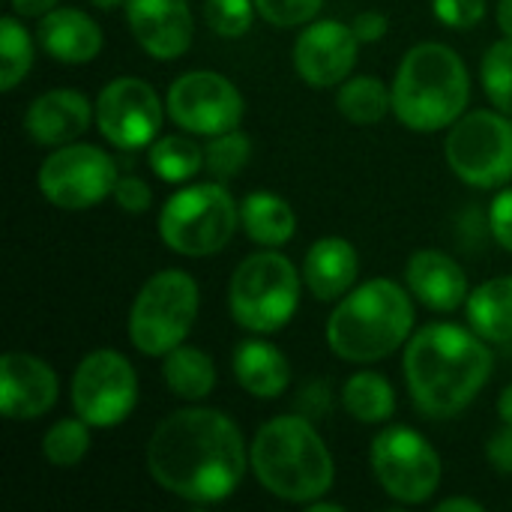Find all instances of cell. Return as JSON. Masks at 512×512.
<instances>
[{
    "label": "cell",
    "mask_w": 512,
    "mask_h": 512,
    "mask_svg": "<svg viewBox=\"0 0 512 512\" xmlns=\"http://www.w3.org/2000/svg\"><path fill=\"white\" fill-rule=\"evenodd\" d=\"M249 468L240 426L216 408H180L147 441V471L168 495L189 504L228 501Z\"/></svg>",
    "instance_id": "cell-1"
},
{
    "label": "cell",
    "mask_w": 512,
    "mask_h": 512,
    "mask_svg": "<svg viewBox=\"0 0 512 512\" xmlns=\"http://www.w3.org/2000/svg\"><path fill=\"white\" fill-rule=\"evenodd\" d=\"M402 369L417 411L432 420H450L489 384L495 357L477 330L426 324L411 336Z\"/></svg>",
    "instance_id": "cell-2"
},
{
    "label": "cell",
    "mask_w": 512,
    "mask_h": 512,
    "mask_svg": "<svg viewBox=\"0 0 512 512\" xmlns=\"http://www.w3.org/2000/svg\"><path fill=\"white\" fill-rule=\"evenodd\" d=\"M249 468L273 498L303 507L324 498L336 480L333 456L303 414L267 420L252 438Z\"/></svg>",
    "instance_id": "cell-3"
},
{
    "label": "cell",
    "mask_w": 512,
    "mask_h": 512,
    "mask_svg": "<svg viewBox=\"0 0 512 512\" xmlns=\"http://www.w3.org/2000/svg\"><path fill=\"white\" fill-rule=\"evenodd\" d=\"M393 114L411 132L450 129L471 102V72L462 54L444 42L414 45L393 78Z\"/></svg>",
    "instance_id": "cell-4"
},
{
    "label": "cell",
    "mask_w": 512,
    "mask_h": 512,
    "mask_svg": "<svg viewBox=\"0 0 512 512\" xmlns=\"http://www.w3.org/2000/svg\"><path fill=\"white\" fill-rule=\"evenodd\" d=\"M414 330V303L393 279L351 288L327 318V345L348 363H378L399 351Z\"/></svg>",
    "instance_id": "cell-5"
},
{
    "label": "cell",
    "mask_w": 512,
    "mask_h": 512,
    "mask_svg": "<svg viewBox=\"0 0 512 512\" xmlns=\"http://www.w3.org/2000/svg\"><path fill=\"white\" fill-rule=\"evenodd\" d=\"M303 270H297L282 252L264 249L243 258L228 285V309L231 318L249 333H279L291 324L300 291Z\"/></svg>",
    "instance_id": "cell-6"
},
{
    "label": "cell",
    "mask_w": 512,
    "mask_h": 512,
    "mask_svg": "<svg viewBox=\"0 0 512 512\" xmlns=\"http://www.w3.org/2000/svg\"><path fill=\"white\" fill-rule=\"evenodd\" d=\"M237 222L240 207L222 180L192 183L162 204L159 237L183 258H207L231 243Z\"/></svg>",
    "instance_id": "cell-7"
},
{
    "label": "cell",
    "mask_w": 512,
    "mask_h": 512,
    "mask_svg": "<svg viewBox=\"0 0 512 512\" xmlns=\"http://www.w3.org/2000/svg\"><path fill=\"white\" fill-rule=\"evenodd\" d=\"M201 291L192 273L168 267L153 273L129 309V342L144 357H165L195 327Z\"/></svg>",
    "instance_id": "cell-8"
},
{
    "label": "cell",
    "mask_w": 512,
    "mask_h": 512,
    "mask_svg": "<svg viewBox=\"0 0 512 512\" xmlns=\"http://www.w3.org/2000/svg\"><path fill=\"white\" fill-rule=\"evenodd\" d=\"M450 171L474 189H504L512 180V120L504 111L462 114L444 141Z\"/></svg>",
    "instance_id": "cell-9"
},
{
    "label": "cell",
    "mask_w": 512,
    "mask_h": 512,
    "mask_svg": "<svg viewBox=\"0 0 512 512\" xmlns=\"http://www.w3.org/2000/svg\"><path fill=\"white\" fill-rule=\"evenodd\" d=\"M378 486L399 504H426L441 486L444 468L438 450L411 426H387L369 450Z\"/></svg>",
    "instance_id": "cell-10"
},
{
    "label": "cell",
    "mask_w": 512,
    "mask_h": 512,
    "mask_svg": "<svg viewBox=\"0 0 512 512\" xmlns=\"http://www.w3.org/2000/svg\"><path fill=\"white\" fill-rule=\"evenodd\" d=\"M120 174L114 159L96 144H63L36 171V186L51 207L90 210L114 195Z\"/></svg>",
    "instance_id": "cell-11"
},
{
    "label": "cell",
    "mask_w": 512,
    "mask_h": 512,
    "mask_svg": "<svg viewBox=\"0 0 512 512\" xmlns=\"http://www.w3.org/2000/svg\"><path fill=\"white\" fill-rule=\"evenodd\" d=\"M72 411L93 429H114L138 405L135 366L111 348L90 351L72 372Z\"/></svg>",
    "instance_id": "cell-12"
},
{
    "label": "cell",
    "mask_w": 512,
    "mask_h": 512,
    "mask_svg": "<svg viewBox=\"0 0 512 512\" xmlns=\"http://www.w3.org/2000/svg\"><path fill=\"white\" fill-rule=\"evenodd\" d=\"M168 117L189 135H222L240 126L246 114L243 93L231 78L210 69L180 75L168 87Z\"/></svg>",
    "instance_id": "cell-13"
},
{
    "label": "cell",
    "mask_w": 512,
    "mask_h": 512,
    "mask_svg": "<svg viewBox=\"0 0 512 512\" xmlns=\"http://www.w3.org/2000/svg\"><path fill=\"white\" fill-rule=\"evenodd\" d=\"M165 102L144 78L123 75L102 87L96 99V126L117 150H141L159 138Z\"/></svg>",
    "instance_id": "cell-14"
},
{
    "label": "cell",
    "mask_w": 512,
    "mask_h": 512,
    "mask_svg": "<svg viewBox=\"0 0 512 512\" xmlns=\"http://www.w3.org/2000/svg\"><path fill=\"white\" fill-rule=\"evenodd\" d=\"M360 39L345 21H309L294 42V69L309 87H336L351 78Z\"/></svg>",
    "instance_id": "cell-15"
},
{
    "label": "cell",
    "mask_w": 512,
    "mask_h": 512,
    "mask_svg": "<svg viewBox=\"0 0 512 512\" xmlns=\"http://www.w3.org/2000/svg\"><path fill=\"white\" fill-rule=\"evenodd\" d=\"M60 381L36 354L6 351L0 357V411L6 420H39L57 405Z\"/></svg>",
    "instance_id": "cell-16"
},
{
    "label": "cell",
    "mask_w": 512,
    "mask_h": 512,
    "mask_svg": "<svg viewBox=\"0 0 512 512\" xmlns=\"http://www.w3.org/2000/svg\"><path fill=\"white\" fill-rule=\"evenodd\" d=\"M126 21L153 60H177L192 48L195 18L189 0H126Z\"/></svg>",
    "instance_id": "cell-17"
},
{
    "label": "cell",
    "mask_w": 512,
    "mask_h": 512,
    "mask_svg": "<svg viewBox=\"0 0 512 512\" xmlns=\"http://www.w3.org/2000/svg\"><path fill=\"white\" fill-rule=\"evenodd\" d=\"M93 102L72 87L39 93L24 111V132L39 147H63L81 138L93 123Z\"/></svg>",
    "instance_id": "cell-18"
},
{
    "label": "cell",
    "mask_w": 512,
    "mask_h": 512,
    "mask_svg": "<svg viewBox=\"0 0 512 512\" xmlns=\"http://www.w3.org/2000/svg\"><path fill=\"white\" fill-rule=\"evenodd\" d=\"M405 282L411 297L432 312H456L471 294L462 264L438 249H417L405 264Z\"/></svg>",
    "instance_id": "cell-19"
},
{
    "label": "cell",
    "mask_w": 512,
    "mask_h": 512,
    "mask_svg": "<svg viewBox=\"0 0 512 512\" xmlns=\"http://www.w3.org/2000/svg\"><path fill=\"white\" fill-rule=\"evenodd\" d=\"M36 39L48 51V57L66 66H84L96 60L105 42L96 18L75 6H54L51 12H45L39 18Z\"/></svg>",
    "instance_id": "cell-20"
},
{
    "label": "cell",
    "mask_w": 512,
    "mask_h": 512,
    "mask_svg": "<svg viewBox=\"0 0 512 512\" xmlns=\"http://www.w3.org/2000/svg\"><path fill=\"white\" fill-rule=\"evenodd\" d=\"M360 276V255L345 237H321L303 258V282L315 300H342Z\"/></svg>",
    "instance_id": "cell-21"
},
{
    "label": "cell",
    "mask_w": 512,
    "mask_h": 512,
    "mask_svg": "<svg viewBox=\"0 0 512 512\" xmlns=\"http://www.w3.org/2000/svg\"><path fill=\"white\" fill-rule=\"evenodd\" d=\"M231 363L237 384L255 399H279L291 384V363L273 342L243 339Z\"/></svg>",
    "instance_id": "cell-22"
},
{
    "label": "cell",
    "mask_w": 512,
    "mask_h": 512,
    "mask_svg": "<svg viewBox=\"0 0 512 512\" xmlns=\"http://www.w3.org/2000/svg\"><path fill=\"white\" fill-rule=\"evenodd\" d=\"M240 225L252 243L279 249L297 234V213L282 195L258 189L240 201Z\"/></svg>",
    "instance_id": "cell-23"
},
{
    "label": "cell",
    "mask_w": 512,
    "mask_h": 512,
    "mask_svg": "<svg viewBox=\"0 0 512 512\" xmlns=\"http://www.w3.org/2000/svg\"><path fill=\"white\" fill-rule=\"evenodd\" d=\"M468 321L492 345L512 342V276H498L483 282L468 294Z\"/></svg>",
    "instance_id": "cell-24"
},
{
    "label": "cell",
    "mask_w": 512,
    "mask_h": 512,
    "mask_svg": "<svg viewBox=\"0 0 512 512\" xmlns=\"http://www.w3.org/2000/svg\"><path fill=\"white\" fill-rule=\"evenodd\" d=\"M162 381L168 384V390L177 399L201 402L213 393L219 375H216V363L210 360L207 351L183 342L162 357Z\"/></svg>",
    "instance_id": "cell-25"
},
{
    "label": "cell",
    "mask_w": 512,
    "mask_h": 512,
    "mask_svg": "<svg viewBox=\"0 0 512 512\" xmlns=\"http://www.w3.org/2000/svg\"><path fill=\"white\" fill-rule=\"evenodd\" d=\"M342 408L357 423H366V426L387 423L396 414L393 384L378 372H357L342 387Z\"/></svg>",
    "instance_id": "cell-26"
},
{
    "label": "cell",
    "mask_w": 512,
    "mask_h": 512,
    "mask_svg": "<svg viewBox=\"0 0 512 512\" xmlns=\"http://www.w3.org/2000/svg\"><path fill=\"white\" fill-rule=\"evenodd\" d=\"M336 108L345 120L357 126H375L393 111V90L375 75H351L339 84Z\"/></svg>",
    "instance_id": "cell-27"
},
{
    "label": "cell",
    "mask_w": 512,
    "mask_h": 512,
    "mask_svg": "<svg viewBox=\"0 0 512 512\" xmlns=\"http://www.w3.org/2000/svg\"><path fill=\"white\" fill-rule=\"evenodd\" d=\"M150 171L165 183H186L204 171V147L186 135H162L147 147Z\"/></svg>",
    "instance_id": "cell-28"
},
{
    "label": "cell",
    "mask_w": 512,
    "mask_h": 512,
    "mask_svg": "<svg viewBox=\"0 0 512 512\" xmlns=\"http://www.w3.org/2000/svg\"><path fill=\"white\" fill-rule=\"evenodd\" d=\"M90 423L75 417L57 420L45 435H42V459L60 471L78 468L84 456L90 453Z\"/></svg>",
    "instance_id": "cell-29"
},
{
    "label": "cell",
    "mask_w": 512,
    "mask_h": 512,
    "mask_svg": "<svg viewBox=\"0 0 512 512\" xmlns=\"http://www.w3.org/2000/svg\"><path fill=\"white\" fill-rule=\"evenodd\" d=\"M30 66H33V39L15 15H6L0 21V90L12 93L24 81Z\"/></svg>",
    "instance_id": "cell-30"
},
{
    "label": "cell",
    "mask_w": 512,
    "mask_h": 512,
    "mask_svg": "<svg viewBox=\"0 0 512 512\" xmlns=\"http://www.w3.org/2000/svg\"><path fill=\"white\" fill-rule=\"evenodd\" d=\"M249 159H252V138L240 132V126L231 132L213 135L210 144L204 147V171L222 183L237 177L249 165Z\"/></svg>",
    "instance_id": "cell-31"
},
{
    "label": "cell",
    "mask_w": 512,
    "mask_h": 512,
    "mask_svg": "<svg viewBox=\"0 0 512 512\" xmlns=\"http://www.w3.org/2000/svg\"><path fill=\"white\" fill-rule=\"evenodd\" d=\"M480 81H483V90H486L489 102H492L498 111H504V114H510L512 117V39L510 36L498 39V42L486 51V57H483V63H480Z\"/></svg>",
    "instance_id": "cell-32"
},
{
    "label": "cell",
    "mask_w": 512,
    "mask_h": 512,
    "mask_svg": "<svg viewBox=\"0 0 512 512\" xmlns=\"http://www.w3.org/2000/svg\"><path fill=\"white\" fill-rule=\"evenodd\" d=\"M258 15L255 0H204L207 27L222 39H240L252 30Z\"/></svg>",
    "instance_id": "cell-33"
},
{
    "label": "cell",
    "mask_w": 512,
    "mask_h": 512,
    "mask_svg": "<svg viewBox=\"0 0 512 512\" xmlns=\"http://www.w3.org/2000/svg\"><path fill=\"white\" fill-rule=\"evenodd\" d=\"M258 15L273 27H303L315 21L324 0H255Z\"/></svg>",
    "instance_id": "cell-34"
},
{
    "label": "cell",
    "mask_w": 512,
    "mask_h": 512,
    "mask_svg": "<svg viewBox=\"0 0 512 512\" xmlns=\"http://www.w3.org/2000/svg\"><path fill=\"white\" fill-rule=\"evenodd\" d=\"M441 24L456 30H471L486 18V0H432Z\"/></svg>",
    "instance_id": "cell-35"
},
{
    "label": "cell",
    "mask_w": 512,
    "mask_h": 512,
    "mask_svg": "<svg viewBox=\"0 0 512 512\" xmlns=\"http://www.w3.org/2000/svg\"><path fill=\"white\" fill-rule=\"evenodd\" d=\"M111 198L126 213H144L150 207V201H153V192H150V186L141 177H120Z\"/></svg>",
    "instance_id": "cell-36"
},
{
    "label": "cell",
    "mask_w": 512,
    "mask_h": 512,
    "mask_svg": "<svg viewBox=\"0 0 512 512\" xmlns=\"http://www.w3.org/2000/svg\"><path fill=\"white\" fill-rule=\"evenodd\" d=\"M489 228L498 240V246H504L512 252V189H501L489 207Z\"/></svg>",
    "instance_id": "cell-37"
},
{
    "label": "cell",
    "mask_w": 512,
    "mask_h": 512,
    "mask_svg": "<svg viewBox=\"0 0 512 512\" xmlns=\"http://www.w3.org/2000/svg\"><path fill=\"white\" fill-rule=\"evenodd\" d=\"M486 456L492 462V468L498 474H510L512 477V426L495 432L486 444Z\"/></svg>",
    "instance_id": "cell-38"
},
{
    "label": "cell",
    "mask_w": 512,
    "mask_h": 512,
    "mask_svg": "<svg viewBox=\"0 0 512 512\" xmlns=\"http://www.w3.org/2000/svg\"><path fill=\"white\" fill-rule=\"evenodd\" d=\"M351 27H354V33H357V39H360V42H378V39H384V36H387L390 21H387V15H384V12L366 9V12H360V15L351 21Z\"/></svg>",
    "instance_id": "cell-39"
},
{
    "label": "cell",
    "mask_w": 512,
    "mask_h": 512,
    "mask_svg": "<svg viewBox=\"0 0 512 512\" xmlns=\"http://www.w3.org/2000/svg\"><path fill=\"white\" fill-rule=\"evenodd\" d=\"M327 384L324 381H315V384H306L303 387V396H300V414L309 417V420H321L327 414Z\"/></svg>",
    "instance_id": "cell-40"
},
{
    "label": "cell",
    "mask_w": 512,
    "mask_h": 512,
    "mask_svg": "<svg viewBox=\"0 0 512 512\" xmlns=\"http://www.w3.org/2000/svg\"><path fill=\"white\" fill-rule=\"evenodd\" d=\"M15 15L21 18H42L45 12H51L60 0H9Z\"/></svg>",
    "instance_id": "cell-41"
},
{
    "label": "cell",
    "mask_w": 512,
    "mask_h": 512,
    "mask_svg": "<svg viewBox=\"0 0 512 512\" xmlns=\"http://www.w3.org/2000/svg\"><path fill=\"white\" fill-rule=\"evenodd\" d=\"M435 510L438 512H483L486 507H483L480 501H474V498H447V501L435 504Z\"/></svg>",
    "instance_id": "cell-42"
},
{
    "label": "cell",
    "mask_w": 512,
    "mask_h": 512,
    "mask_svg": "<svg viewBox=\"0 0 512 512\" xmlns=\"http://www.w3.org/2000/svg\"><path fill=\"white\" fill-rule=\"evenodd\" d=\"M495 18H498L501 33L512 39V0H498V12H495Z\"/></svg>",
    "instance_id": "cell-43"
},
{
    "label": "cell",
    "mask_w": 512,
    "mask_h": 512,
    "mask_svg": "<svg viewBox=\"0 0 512 512\" xmlns=\"http://www.w3.org/2000/svg\"><path fill=\"white\" fill-rule=\"evenodd\" d=\"M498 417H501V423L512 426V384L504 387V393L498 396Z\"/></svg>",
    "instance_id": "cell-44"
},
{
    "label": "cell",
    "mask_w": 512,
    "mask_h": 512,
    "mask_svg": "<svg viewBox=\"0 0 512 512\" xmlns=\"http://www.w3.org/2000/svg\"><path fill=\"white\" fill-rule=\"evenodd\" d=\"M345 507L342 504H330V501H312V504H306V512H342Z\"/></svg>",
    "instance_id": "cell-45"
},
{
    "label": "cell",
    "mask_w": 512,
    "mask_h": 512,
    "mask_svg": "<svg viewBox=\"0 0 512 512\" xmlns=\"http://www.w3.org/2000/svg\"><path fill=\"white\" fill-rule=\"evenodd\" d=\"M90 3L102 12H114L117 6H126V0H90Z\"/></svg>",
    "instance_id": "cell-46"
}]
</instances>
